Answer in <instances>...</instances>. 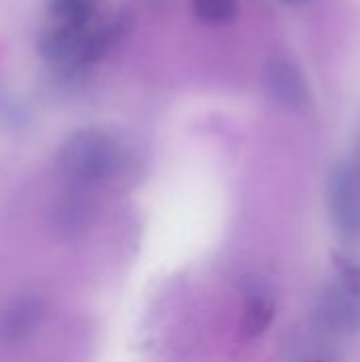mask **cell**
Returning a JSON list of instances; mask_svg holds the SVG:
<instances>
[{
	"label": "cell",
	"mask_w": 360,
	"mask_h": 362,
	"mask_svg": "<svg viewBox=\"0 0 360 362\" xmlns=\"http://www.w3.org/2000/svg\"><path fill=\"white\" fill-rule=\"evenodd\" d=\"M59 170L81 185L108 180L121 165L119 144L100 129H79L70 134L57 153Z\"/></svg>",
	"instance_id": "6da1fadb"
},
{
	"label": "cell",
	"mask_w": 360,
	"mask_h": 362,
	"mask_svg": "<svg viewBox=\"0 0 360 362\" xmlns=\"http://www.w3.org/2000/svg\"><path fill=\"white\" fill-rule=\"evenodd\" d=\"M318 320L333 333L360 331V276L344 274L325 288L318 303Z\"/></svg>",
	"instance_id": "7a4b0ae2"
},
{
	"label": "cell",
	"mask_w": 360,
	"mask_h": 362,
	"mask_svg": "<svg viewBox=\"0 0 360 362\" xmlns=\"http://www.w3.org/2000/svg\"><path fill=\"white\" fill-rule=\"evenodd\" d=\"M327 208L337 231L360 225V168L356 161L337 163L327 180Z\"/></svg>",
	"instance_id": "3957f363"
},
{
	"label": "cell",
	"mask_w": 360,
	"mask_h": 362,
	"mask_svg": "<svg viewBox=\"0 0 360 362\" xmlns=\"http://www.w3.org/2000/svg\"><path fill=\"white\" fill-rule=\"evenodd\" d=\"M263 87L278 106L293 112L303 110L312 100L306 74L289 57H272L265 64Z\"/></svg>",
	"instance_id": "277c9868"
},
{
	"label": "cell",
	"mask_w": 360,
	"mask_h": 362,
	"mask_svg": "<svg viewBox=\"0 0 360 362\" xmlns=\"http://www.w3.org/2000/svg\"><path fill=\"white\" fill-rule=\"evenodd\" d=\"M85 34L87 28H70L57 23L38 38V53L55 68L74 70L85 66Z\"/></svg>",
	"instance_id": "5b68a950"
},
{
	"label": "cell",
	"mask_w": 360,
	"mask_h": 362,
	"mask_svg": "<svg viewBox=\"0 0 360 362\" xmlns=\"http://www.w3.org/2000/svg\"><path fill=\"white\" fill-rule=\"evenodd\" d=\"M98 206L89 195H83L79 191L64 195L55 206L51 214L53 231L64 240L81 238L89 231V227L95 223Z\"/></svg>",
	"instance_id": "8992f818"
},
{
	"label": "cell",
	"mask_w": 360,
	"mask_h": 362,
	"mask_svg": "<svg viewBox=\"0 0 360 362\" xmlns=\"http://www.w3.org/2000/svg\"><path fill=\"white\" fill-rule=\"evenodd\" d=\"M244 293H246V310H244V318H242V333H244V337L255 339V337L263 335L274 320V314H276L274 291L265 278L246 276Z\"/></svg>",
	"instance_id": "52a82bcc"
},
{
	"label": "cell",
	"mask_w": 360,
	"mask_h": 362,
	"mask_svg": "<svg viewBox=\"0 0 360 362\" xmlns=\"http://www.w3.org/2000/svg\"><path fill=\"white\" fill-rule=\"evenodd\" d=\"M42 318L45 308L38 297H19L6 308L0 320V337L6 344H21L40 329Z\"/></svg>",
	"instance_id": "ba28073f"
},
{
	"label": "cell",
	"mask_w": 360,
	"mask_h": 362,
	"mask_svg": "<svg viewBox=\"0 0 360 362\" xmlns=\"http://www.w3.org/2000/svg\"><path fill=\"white\" fill-rule=\"evenodd\" d=\"M49 15L70 28H87L95 13V0H47Z\"/></svg>",
	"instance_id": "9c48e42d"
},
{
	"label": "cell",
	"mask_w": 360,
	"mask_h": 362,
	"mask_svg": "<svg viewBox=\"0 0 360 362\" xmlns=\"http://www.w3.org/2000/svg\"><path fill=\"white\" fill-rule=\"evenodd\" d=\"M191 6L195 17L210 25L229 23L238 15V0H191Z\"/></svg>",
	"instance_id": "30bf717a"
},
{
	"label": "cell",
	"mask_w": 360,
	"mask_h": 362,
	"mask_svg": "<svg viewBox=\"0 0 360 362\" xmlns=\"http://www.w3.org/2000/svg\"><path fill=\"white\" fill-rule=\"evenodd\" d=\"M335 257L344 274L360 276V225L339 233Z\"/></svg>",
	"instance_id": "8fae6325"
},
{
	"label": "cell",
	"mask_w": 360,
	"mask_h": 362,
	"mask_svg": "<svg viewBox=\"0 0 360 362\" xmlns=\"http://www.w3.org/2000/svg\"><path fill=\"white\" fill-rule=\"evenodd\" d=\"M280 2H284V4H297V2H303V0H280Z\"/></svg>",
	"instance_id": "7c38bea8"
},
{
	"label": "cell",
	"mask_w": 360,
	"mask_h": 362,
	"mask_svg": "<svg viewBox=\"0 0 360 362\" xmlns=\"http://www.w3.org/2000/svg\"><path fill=\"white\" fill-rule=\"evenodd\" d=\"M356 165H359V168H360V157H359V161H356Z\"/></svg>",
	"instance_id": "4fadbf2b"
}]
</instances>
